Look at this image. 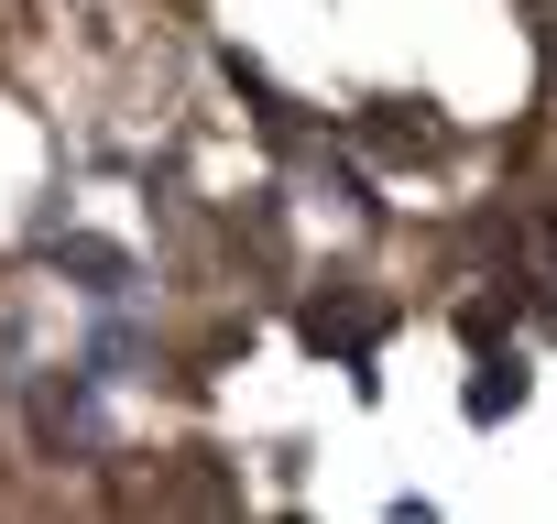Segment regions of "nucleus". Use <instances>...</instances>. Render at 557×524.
I'll return each instance as SVG.
<instances>
[{
	"label": "nucleus",
	"instance_id": "nucleus-1",
	"mask_svg": "<svg viewBox=\"0 0 557 524\" xmlns=\"http://www.w3.org/2000/svg\"><path fill=\"white\" fill-rule=\"evenodd\" d=\"M372 328H383V307H350V296H318V307H307V339H318V350H350V361H361Z\"/></svg>",
	"mask_w": 557,
	"mask_h": 524
},
{
	"label": "nucleus",
	"instance_id": "nucleus-2",
	"mask_svg": "<svg viewBox=\"0 0 557 524\" xmlns=\"http://www.w3.org/2000/svg\"><path fill=\"white\" fill-rule=\"evenodd\" d=\"M513 404H524V372H513V361L470 383V415H481V426H492V415H513Z\"/></svg>",
	"mask_w": 557,
	"mask_h": 524
}]
</instances>
